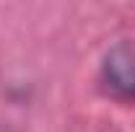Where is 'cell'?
I'll return each instance as SVG.
<instances>
[{
  "mask_svg": "<svg viewBox=\"0 0 135 132\" xmlns=\"http://www.w3.org/2000/svg\"><path fill=\"white\" fill-rule=\"evenodd\" d=\"M99 78L109 96L133 101L135 99V44H114L104 54Z\"/></svg>",
  "mask_w": 135,
  "mask_h": 132,
  "instance_id": "1",
  "label": "cell"
}]
</instances>
